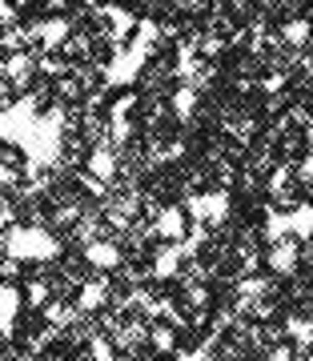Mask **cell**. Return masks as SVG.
Here are the masks:
<instances>
[{
  "mask_svg": "<svg viewBox=\"0 0 313 361\" xmlns=\"http://www.w3.org/2000/svg\"><path fill=\"white\" fill-rule=\"evenodd\" d=\"M61 129H65V113L49 109L37 113L32 101H16L13 109L0 113V141L16 145L20 153H28L32 165H52L61 153Z\"/></svg>",
  "mask_w": 313,
  "mask_h": 361,
  "instance_id": "1",
  "label": "cell"
},
{
  "mask_svg": "<svg viewBox=\"0 0 313 361\" xmlns=\"http://www.w3.org/2000/svg\"><path fill=\"white\" fill-rule=\"evenodd\" d=\"M156 40V25L153 20H137V37L104 65V89H129L133 80L141 77L145 61H149V44Z\"/></svg>",
  "mask_w": 313,
  "mask_h": 361,
  "instance_id": "2",
  "label": "cell"
},
{
  "mask_svg": "<svg viewBox=\"0 0 313 361\" xmlns=\"http://www.w3.org/2000/svg\"><path fill=\"white\" fill-rule=\"evenodd\" d=\"M4 253L16 265H25V261H52V257H61V241L49 229H40V225H13L8 237H4Z\"/></svg>",
  "mask_w": 313,
  "mask_h": 361,
  "instance_id": "3",
  "label": "cell"
},
{
  "mask_svg": "<svg viewBox=\"0 0 313 361\" xmlns=\"http://www.w3.org/2000/svg\"><path fill=\"white\" fill-rule=\"evenodd\" d=\"M185 209L197 225H221L229 217V193L213 189V193H189L185 197Z\"/></svg>",
  "mask_w": 313,
  "mask_h": 361,
  "instance_id": "4",
  "label": "cell"
},
{
  "mask_svg": "<svg viewBox=\"0 0 313 361\" xmlns=\"http://www.w3.org/2000/svg\"><path fill=\"white\" fill-rule=\"evenodd\" d=\"M153 233L161 241H185V233H189V221H185V205H169L161 209L153 221Z\"/></svg>",
  "mask_w": 313,
  "mask_h": 361,
  "instance_id": "5",
  "label": "cell"
},
{
  "mask_svg": "<svg viewBox=\"0 0 313 361\" xmlns=\"http://www.w3.org/2000/svg\"><path fill=\"white\" fill-rule=\"evenodd\" d=\"M297 257H301V241L297 237H281V241H274L269 253H265V261H269V269L274 273H293L297 269Z\"/></svg>",
  "mask_w": 313,
  "mask_h": 361,
  "instance_id": "6",
  "label": "cell"
},
{
  "mask_svg": "<svg viewBox=\"0 0 313 361\" xmlns=\"http://www.w3.org/2000/svg\"><path fill=\"white\" fill-rule=\"evenodd\" d=\"M16 313H20V289L16 285H0V337L16 334Z\"/></svg>",
  "mask_w": 313,
  "mask_h": 361,
  "instance_id": "7",
  "label": "cell"
},
{
  "mask_svg": "<svg viewBox=\"0 0 313 361\" xmlns=\"http://www.w3.org/2000/svg\"><path fill=\"white\" fill-rule=\"evenodd\" d=\"M181 257H185L181 241H165V245L156 249V257H153V277L156 281H169L173 273H177V265H181Z\"/></svg>",
  "mask_w": 313,
  "mask_h": 361,
  "instance_id": "8",
  "label": "cell"
},
{
  "mask_svg": "<svg viewBox=\"0 0 313 361\" xmlns=\"http://www.w3.org/2000/svg\"><path fill=\"white\" fill-rule=\"evenodd\" d=\"M133 101H137V97H129V92H125V97L109 109V133H113V145L129 141V109H133Z\"/></svg>",
  "mask_w": 313,
  "mask_h": 361,
  "instance_id": "9",
  "label": "cell"
},
{
  "mask_svg": "<svg viewBox=\"0 0 313 361\" xmlns=\"http://www.w3.org/2000/svg\"><path fill=\"white\" fill-rule=\"evenodd\" d=\"M68 32H73V25H68L65 16H52V20H40V25H37V40H40L49 52L61 49V44L68 40Z\"/></svg>",
  "mask_w": 313,
  "mask_h": 361,
  "instance_id": "10",
  "label": "cell"
},
{
  "mask_svg": "<svg viewBox=\"0 0 313 361\" xmlns=\"http://www.w3.org/2000/svg\"><path fill=\"white\" fill-rule=\"evenodd\" d=\"M85 261H89L92 269L109 273V269H117V265H121V249L109 245V241H92V245L85 249Z\"/></svg>",
  "mask_w": 313,
  "mask_h": 361,
  "instance_id": "11",
  "label": "cell"
},
{
  "mask_svg": "<svg viewBox=\"0 0 313 361\" xmlns=\"http://www.w3.org/2000/svg\"><path fill=\"white\" fill-rule=\"evenodd\" d=\"M113 173H117V157H113V149H109V145L92 149V157H89V177L101 180V185H109V180H113Z\"/></svg>",
  "mask_w": 313,
  "mask_h": 361,
  "instance_id": "12",
  "label": "cell"
},
{
  "mask_svg": "<svg viewBox=\"0 0 313 361\" xmlns=\"http://www.w3.org/2000/svg\"><path fill=\"white\" fill-rule=\"evenodd\" d=\"M289 237H297V241H309L313 237V205L289 209Z\"/></svg>",
  "mask_w": 313,
  "mask_h": 361,
  "instance_id": "13",
  "label": "cell"
},
{
  "mask_svg": "<svg viewBox=\"0 0 313 361\" xmlns=\"http://www.w3.org/2000/svg\"><path fill=\"white\" fill-rule=\"evenodd\" d=\"M104 297H109V285H104V281H89L85 289H80V297H77V310H80V313L101 310V305H104Z\"/></svg>",
  "mask_w": 313,
  "mask_h": 361,
  "instance_id": "14",
  "label": "cell"
},
{
  "mask_svg": "<svg viewBox=\"0 0 313 361\" xmlns=\"http://www.w3.org/2000/svg\"><path fill=\"white\" fill-rule=\"evenodd\" d=\"M197 109V89L193 85H181V89L173 92V113H177V121H189Z\"/></svg>",
  "mask_w": 313,
  "mask_h": 361,
  "instance_id": "15",
  "label": "cell"
},
{
  "mask_svg": "<svg viewBox=\"0 0 313 361\" xmlns=\"http://www.w3.org/2000/svg\"><path fill=\"white\" fill-rule=\"evenodd\" d=\"M281 237H289V213L269 209V213H265V241L274 245V241H281Z\"/></svg>",
  "mask_w": 313,
  "mask_h": 361,
  "instance_id": "16",
  "label": "cell"
},
{
  "mask_svg": "<svg viewBox=\"0 0 313 361\" xmlns=\"http://www.w3.org/2000/svg\"><path fill=\"white\" fill-rule=\"evenodd\" d=\"M104 16H109V25H113V37H125V32H129V28H137V20H133L129 13H125V8H117V4H104L101 8Z\"/></svg>",
  "mask_w": 313,
  "mask_h": 361,
  "instance_id": "17",
  "label": "cell"
},
{
  "mask_svg": "<svg viewBox=\"0 0 313 361\" xmlns=\"http://www.w3.org/2000/svg\"><path fill=\"white\" fill-rule=\"evenodd\" d=\"M309 32H313V25L309 20H289L286 28H281V37H286V44H305V40H309Z\"/></svg>",
  "mask_w": 313,
  "mask_h": 361,
  "instance_id": "18",
  "label": "cell"
},
{
  "mask_svg": "<svg viewBox=\"0 0 313 361\" xmlns=\"http://www.w3.org/2000/svg\"><path fill=\"white\" fill-rule=\"evenodd\" d=\"M286 334L293 337V341H297L301 349H305V345L313 341V325L305 322V317H289V322H286Z\"/></svg>",
  "mask_w": 313,
  "mask_h": 361,
  "instance_id": "19",
  "label": "cell"
},
{
  "mask_svg": "<svg viewBox=\"0 0 313 361\" xmlns=\"http://www.w3.org/2000/svg\"><path fill=\"white\" fill-rule=\"evenodd\" d=\"M213 345H217V337H209L205 345H197L193 353H173V361H213Z\"/></svg>",
  "mask_w": 313,
  "mask_h": 361,
  "instance_id": "20",
  "label": "cell"
},
{
  "mask_svg": "<svg viewBox=\"0 0 313 361\" xmlns=\"http://www.w3.org/2000/svg\"><path fill=\"white\" fill-rule=\"evenodd\" d=\"M73 313H77V310H68V305H44V317H49L52 325H61V329L73 322Z\"/></svg>",
  "mask_w": 313,
  "mask_h": 361,
  "instance_id": "21",
  "label": "cell"
},
{
  "mask_svg": "<svg viewBox=\"0 0 313 361\" xmlns=\"http://www.w3.org/2000/svg\"><path fill=\"white\" fill-rule=\"evenodd\" d=\"M153 345L161 353H173V329L169 325H153Z\"/></svg>",
  "mask_w": 313,
  "mask_h": 361,
  "instance_id": "22",
  "label": "cell"
},
{
  "mask_svg": "<svg viewBox=\"0 0 313 361\" xmlns=\"http://www.w3.org/2000/svg\"><path fill=\"white\" fill-rule=\"evenodd\" d=\"M28 305H37V310H44V305H49V285H44V281L28 285Z\"/></svg>",
  "mask_w": 313,
  "mask_h": 361,
  "instance_id": "23",
  "label": "cell"
},
{
  "mask_svg": "<svg viewBox=\"0 0 313 361\" xmlns=\"http://www.w3.org/2000/svg\"><path fill=\"white\" fill-rule=\"evenodd\" d=\"M89 353H92V361H113V345H109V337H92Z\"/></svg>",
  "mask_w": 313,
  "mask_h": 361,
  "instance_id": "24",
  "label": "cell"
},
{
  "mask_svg": "<svg viewBox=\"0 0 313 361\" xmlns=\"http://www.w3.org/2000/svg\"><path fill=\"white\" fill-rule=\"evenodd\" d=\"M16 20V4L13 0H0V25H13Z\"/></svg>",
  "mask_w": 313,
  "mask_h": 361,
  "instance_id": "25",
  "label": "cell"
},
{
  "mask_svg": "<svg viewBox=\"0 0 313 361\" xmlns=\"http://www.w3.org/2000/svg\"><path fill=\"white\" fill-rule=\"evenodd\" d=\"M193 68H197L193 52H181V65H177V73H181V77H193Z\"/></svg>",
  "mask_w": 313,
  "mask_h": 361,
  "instance_id": "26",
  "label": "cell"
},
{
  "mask_svg": "<svg viewBox=\"0 0 313 361\" xmlns=\"http://www.w3.org/2000/svg\"><path fill=\"white\" fill-rule=\"evenodd\" d=\"M301 177L313 180V129H309V157H305V169H301Z\"/></svg>",
  "mask_w": 313,
  "mask_h": 361,
  "instance_id": "27",
  "label": "cell"
},
{
  "mask_svg": "<svg viewBox=\"0 0 313 361\" xmlns=\"http://www.w3.org/2000/svg\"><path fill=\"white\" fill-rule=\"evenodd\" d=\"M25 68H28V61H25V56H13V61H8V73H13V77H20Z\"/></svg>",
  "mask_w": 313,
  "mask_h": 361,
  "instance_id": "28",
  "label": "cell"
},
{
  "mask_svg": "<svg viewBox=\"0 0 313 361\" xmlns=\"http://www.w3.org/2000/svg\"><path fill=\"white\" fill-rule=\"evenodd\" d=\"M281 185H286V169H277V173H274V180H269V193H277Z\"/></svg>",
  "mask_w": 313,
  "mask_h": 361,
  "instance_id": "29",
  "label": "cell"
},
{
  "mask_svg": "<svg viewBox=\"0 0 313 361\" xmlns=\"http://www.w3.org/2000/svg\"><path fill=\"white\" fill-rule=\"evenodd\" d=\"M269 361H293V353H289V349L281 345V349H274V353H269Z\"/></svg>",
  "mask_w": 313,
  "mask_h": 361,
  "instance_id": "30",
  "label": "cell"
},
{
  "mask_svg": "<svg viewBox=\"0 0 313 361\" xmlns=\"http://www.w3.org/2000/svg\"><path fill=\"white\" fill-rule=\"evenodd\" d=\"M13 4H16V8H25V4H28V0H13Z\"/></svg>",
  "mask_w": 313,
  "mask_h": 361,
  "instance_id": "31",
  "label": "cell"
},
{
  "mask_svg": "<svg viewBox=\"0 0 313 361\" xmlns=\"http://www.w3.org/2000/svg\"><path fill=\"white\" fill-rule=\"evenodd\" d=\"M309 25H313V16H309Z\"/></svg>",
  "mask_w": 313,
  "mask_h": 361,
  "instance_id": "32",
  "label": "cell"
}]
</instances>
